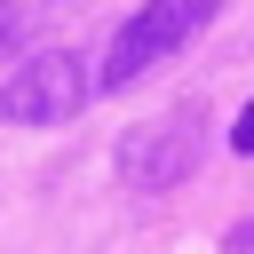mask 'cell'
I'll return each mask as SVG.
<instances>
[{
	"label": "cell",
	"mask_w": 254,
	"mask_h": 254,
	"mask_svg": "<svg viewBox=\"0 0 254 254\" xmlns=\"http://www.w3.org/2000/svg\"><path fill=\"white\" fill-rule=\"evenodd\" d=\"M87 95H95L87 56H71V48H32V56L8 64V79H0V119H8V127H64V119L87 111Z\"/></svg>",
	"instance_id": "obj_3"
},
{
	"label": "cell",
	"mask_w": 254,
	"mask_h": 254,
	"mask_svg": "<svg viewBox=\"0 0 254 254\" xmlns=\"http://www.w3.org/2000/svg\"><path fill=\"white\" fill-rule=\"evenodd\" d=\"M198 159H206V103H175L167 119L127 127V143H119V183L143 190V198H159V190H183V183L198 175Z\"/></svg>",
	"instance_id": "obj_2"
},
{
	"label": "cell",
	"mask_w": 254,
	"mask_h": 254,
	"mask_svg": "<svg viewBox=\"0 0 254 254\" xmlns=\"http://www.w3.org/2000/svg\"><path fill=\"white\" fill-rule=\"evenodd\" d=\"M56 16V0H0V64H24L32 56V32Z\"/></svg>",
	"instance_id": "obj_4"
},
{
	"label": "cell",
	"mask_w": 254,
	"mask_h": 254,
	"mask_svg": "<svg viewBox=\"0 0 254 254\" xmlns=\"http://www.w3.org/2000/svg\"><path fill=\"white\" fill-rule=\"evenodd\" d=\"M230 151H254V103H246V111L230 119Z\"/></svg>",
	"instance_id": "obj_6"
},
{
	"label": "cell",
	"mask_w": 254,
	"mask_h": 254,
	"mask_svg": "<svg viewBox=\"0 0 254 254\" xmlns=\"http://www.w3.org/2000/svg\"><path fill=\"white\" fill-rule=\"evenodd\" d=\"M222 254H254V214H246V222H230V230H222Z\"/></svg>",
	"instance_id": "obj_5"
},
{
	"label": "cell",
	"mask_w": 254,
	"mask_h": 254,
	"mask_svg": "<svg viewBox=\"0 0 254 254\" xmlns=\"http://www.w3.org/2000/svg\"><path fill=\"white\" fill-rule=\"evenodd\" d=\"M214 8L222 0H143L119 32H111V48H103V71H95V87H135L151 64H167V56H183L206 24H214Z\"/></svg>",
	"instance_id": "obj_1"
}]
</instances>
